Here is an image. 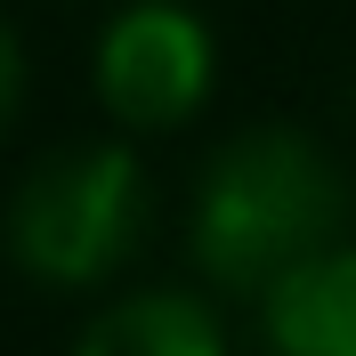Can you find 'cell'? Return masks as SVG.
<instances>
[{
  "instance_id": "1",
  "label": "cell",
  "mask_w": 356,
  "mask_h": 356,
  "mask_svg": "<svg viewBox=\"0 0 356 356\" xmlns=\"http://www.w3.org/2000/svg\"><path fill=\"white\" fill-rule=\"evenodd\" d=\"M356 235V170L316 130L259 113L202 146L186 202H178V243L195 284H211L227 308H251L291 267Z\"/></svg>"
},
{
  "instance_id": "2",
  "label": "cell",
  "mask_w": 356,
  "mask_h": 356,
  "mask_svg": "<svg viewBox=\"0 0 356 356\" xmlns=\"http://www.w3.org/2000/svg\"><path fill=\"white\" fill-rule=\"evenodd\" d=\"M162 227V186L146 146L122 130L57 138L0 195V259L49 300H97L130 284Z\"/></svg>"
},
{
  "instance_id": "3",
  "label": "cell",
  "mask_w": 356,
  "mask_h": 356,
  "mask_svg": "<svg viewBox=\"0 0 356 356\" xmlns=\"http://www.w3.org/2000/svg\"><path fill=\"white\" fill-rule=\"evenodd\" d=\"M89 97L138 146L195 130L219 97V24L195 0H113L89 41Z\"/></svg>"
},
{
  "instance_id": "4",
  "label": "cell",
  "mask_w": 356,
  "mask_h": 356,
  "mask_svg": "<svg viewBox=\"0 0 356 356\" xmlns=\"http://www.w3.org/2000/svg\"><path fill=\"white\" fill-rule=\"evenodd\" d=\"M65 356H235V324L211 284H113L89 300Z\"/></svg>"
},
{
  "instance_id": "5",
  "label": "cell",
  "mask_w": 356,
  "mask_h": 356,
  "mask_svg": "<svg viewBox=\"0 0 356 356\" xmlns=\"http://www.w3.org/2000/svg\"><path fill=\"white\" fill-rule=\"evenodd\" d=\"M259 356H356V235L291 267L275 291L251 300Z\"/></svg>"
},
{
  "instance_id": "6",
  "label": "cell",
  "mask_w": 356,
  "mask_h": 356,
  "mask_svg": "<svg viewBox=\"0 0 356 356\" xmlns=\"http://www.w3.org/2000/svg\"><path fill=\"white\" fill-rule=\"evenodd\" d=\"M24 106H33V41H24V24L0 8V146L17 138Z\"/></svg>"
}]
</instances>
